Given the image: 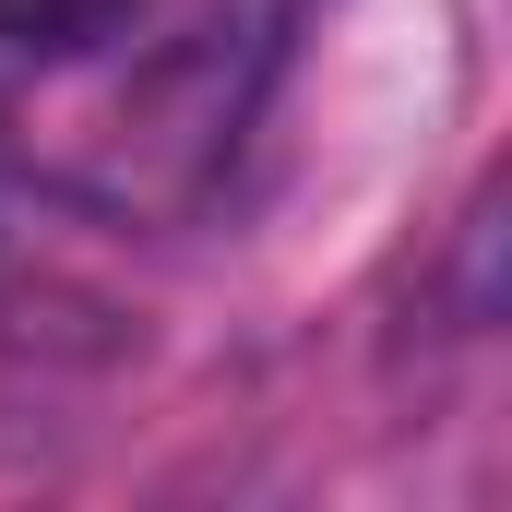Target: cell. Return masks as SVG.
<instances>
[{
  "instance_id": "7a4b0ae2",
  "label": "cell",
  "mask_w": 512,
  "mask_h": 512,
  "mask_svg": "<svg viewBox=\"0 0 512 512\" xmlns=\"http://www.w3.org/2000/svg\"><path fill=\"white\" fill-rule=\"evenodd\" d=\"M131 12H143V0H0V48L48 72V60H84L96 36H120Z\"/></svg>"
},
{
  "instance_id": "6da1fadb",
  "label": "cell",
  "mask_w": 512,
  "mask_h": 512,
  "mask_svg": "<svg viewBox=\"0 0 512 512\" xmlns=\"http://www.w3.org/2000/svg\"><path fill=\"white\" fill-rule=\"evenodd\" d=\"M298 0H179L167 24L131 12L84 60H48V108H24V155L108 215H179L227 179L262 84L286 60Z\"/></svg>"
}]
</instances>
